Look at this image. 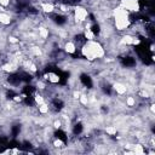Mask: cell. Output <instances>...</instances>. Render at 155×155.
Returning a JSON list of instances; mask_svg holds the SVG:
<instances>
[{"label": "cell", "instance_id": "6da1fadb", "mask_svg": "<svg viewBox=\"0 0 155 155\" xmlns=\"http://www.w3.org/2000/svg\"><path fill=\"white\" fill-rule=\"evenodd\" d=\"M10 5H11V0H0V6H1V7L8 8Z\"/></svg>", "mask_w": 155, "mask_h": 155}]
</instances>
